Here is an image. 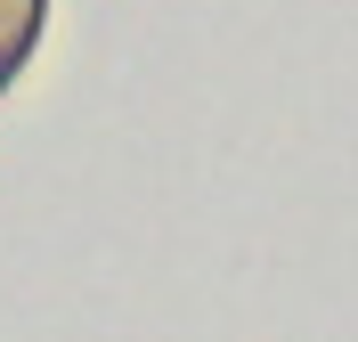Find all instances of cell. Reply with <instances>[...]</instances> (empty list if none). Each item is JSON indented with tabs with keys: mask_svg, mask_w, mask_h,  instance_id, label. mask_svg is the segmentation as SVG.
I'll use <instances>...</instances> for the list:
<instances>
[{
	"mask_svg": "<svg viewBox=\"0 0 358 342\" xmlns=\"http://www.w3.org/2000/svg\"><path fill=\"white\" fill-rule=\"evenodd\" d=\"M41 17H49V0H0V90H8V82H17V66L33 57Z\"/></svg>",
	"mask_w": 358,
	"mask_h": 342,
	"instance_id": "1",
	"label": "cell"
}]
</instances>
